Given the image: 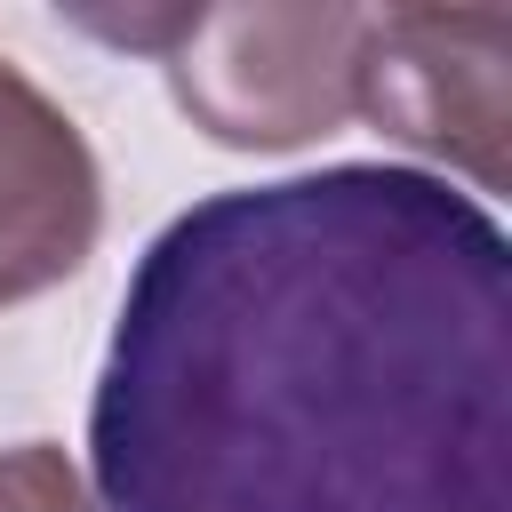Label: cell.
Segmentation results:
<instances>
[{"label": "cell", "instance_id": "cell-1", "mask_svg": "<svg viewBox=\"0 0 512 512\" xmlns=\"http://www.w3.org/2000/svg\"><path fill=\"white\" fill-rule=\"evenodd\" d=\"M96 512H512V240L424 168L192 200L128 272Z\"/></svg>", "mask_w": 512, "mask_h": 512}, {"label": "cell", "instance_id": "cell-3", "mask_svg": "<svg viewBox=\"0 0 512 512\" xmlns=\"http://www.w3.org/2000/svg\"><path fill=\"white\" fill-rule=\"evenodd\" d=\"M504 48H512L504 8H368L352 112L376 120V136L448 160L480 192H504L512 176Z\"/></svg>", "mask_w": 512, "mask_h": 512}, {"label": "cell", "instance_id": "cell-2", "mask_svg": "<svg viewBox=\"0 0 512 512\" xmlns=\"http://www.w3.org/2000/svg\"><path fill=\"white\" fill-rule=\"evenodd\" d=\"M368 8H184L168 96L232 152H296L352 120Z\"/></svg>", "mask_w": 512, "mask_h": 512}, {"label": "cell", "instance_id": "cell-4", "mask_svg": "<svg viewBox=\"0 0 512 512\" xmlns=\"http://www.w3.org/2000/svg\"><path fill=\"white\" fill-rule=\"evenodd\" d=\"M104 176L80 120L0 56V304H24L88 264Z\"/></svg>", "mask_w": 512, "mask_h": 512}, {"label": "cell", "instance_id": "cell-5", "mask_svg": "<svg viewBox=\"0 0 512 512\" xmlns=\"http://www.w3.org/2000/svg\"><path fill=\"white\" fill-rule=\"evenodd\" d=\"M0 512H96V496L56 440H16L0 448Z\"/></svg>", "mask_w": 512, "mask_h": 512}]
</instances>
